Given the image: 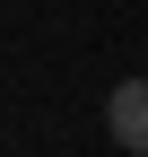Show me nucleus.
Instances as JSON below:
<instances>
[{"label": "nucleus", "instance_id": "1", "mask_svg": "<svg viewBox=\"0 0 148 157\" xmlns=\"http://www.w3.org/2000/svg\"><path fill=\"white\" fill-rule=\"evenodd\" d=\"M105 131H113V148L148 157V78H122V87L105 96Z\"/></svg>", "mask_w": 148, "mask_h": 157}]
</instances>
